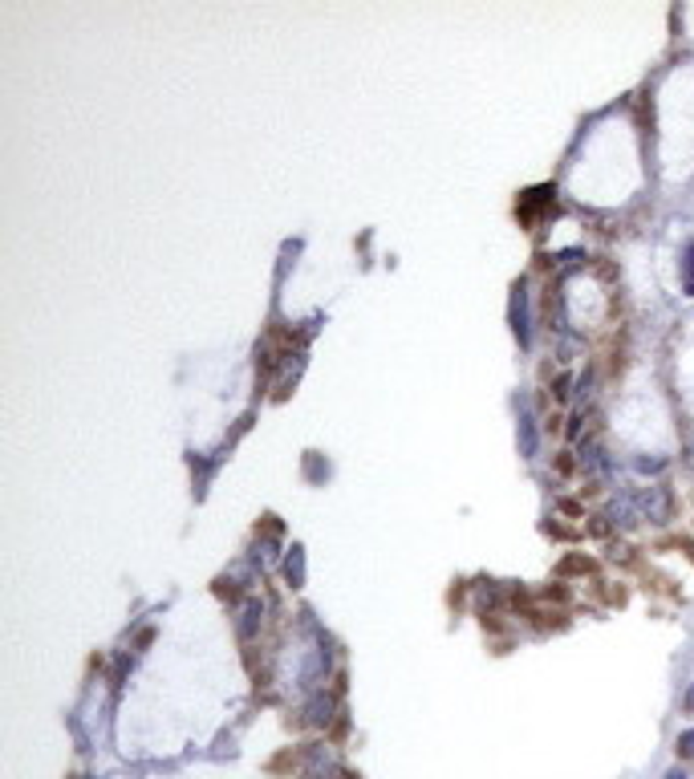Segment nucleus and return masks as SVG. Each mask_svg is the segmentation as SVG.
<instances>
[{"mask_svg":"<svg viewBox=\"0 0 694 779\" xmlns=\"http://www.w3.org/2000/svg\"><path fill=\"white\" fill-rule=\"evenodd\" d=\"M528 289H516V297H511V329H516V337H520V346L528 349L532 346V325H528Z\"/></svg>","mask_w":694,"mask_h":779,"instance_id":"nucleus-2","label":"nucleus"},{"mask_svg":"<svg viewBox=\"0 0 694 779\" xmlns=\"http://www.w3.org/2000/svg\"><path fill=\"white\" fill-rule=\"evenodd\" d=\"M678 755H682V760H694V727L678 735Z\"/></svg>","mask_w":694,"mask_h":779,"instance_id":"nucleus-12","label":"nucleus"},{"mask_svg":"<svg viewBox=\"0 0 694 779\" xmlns=\"http://www.w3.org/2000/svg\"><path fill=\"white\" fill-rule=\"evenodd\" d=\"M629 495L637 503V516L650 519V524H666V519L675 516V495H670L666 483H650V487H637Z\"/></svg>","mask_w":694,"mask_h":779,"instance_id":"nucleus-1","label":"nucleus"},{"mask_svg":"<svg viewBox=\"0 0 694 779\" xmlns=\"http://www.w3.org/2000/svg\"><path fill=\"white\" fill-rule=\"evenodd\" d=\"M256 560H261V565H272V560H277V540L264 536L261 544H256Z\"/></svg>","mask_w":694,"mask_h":779,"instance_id":"nucleus-11","label":"nucleus"},{"mask_svg":"<svg viewBox=\"0 0 694 779\" xmlns=\"http://www.w3.org/2000/svg\"><path fill=\"white\" fill-rule=\"evenodd\" d=\"M682 706H686V711H694V686H690V690L682 694Z\"/></svg>","mask_w":694,"mask_h":779,"instance_id":"nucleus-15","label":"nucleus"},{"mask_svg":"<svg viewBox=\"0 0 694 779\" xmlns=\"http://www.w3.org/2000/svg\"><path fill=\"white\" fill-rule=\"evenodd\" d=\"M285 577H289V585H305V549L300 544H292L289 557H285Z\"/></svg>","mask_w":694,"mask_h":779,"instance_id":"nucleus-5","label":"nucleus"},{"mask_svg":"<svg viewBox=\"0 0 694 779\" xmlns=\"http://www.w3.org/2000/svg\"><path fill=\"white\" fill-rule=\"evenodd\" d=\"M520 455H524V459H532V455H536V418H532L528 406L520 410Z\"/></svg>","mask_w":694,"mask_h":779,"instance_id":"nucleus-4","label":"nucleus"},{"mask_svg":"<svg viewBox=\"0 0 694 779\" xmlns=\"http://www.w3.org/2000/svg\"><path fill=\"white\" fill-rule=\"evenodd\" d=\"M589 568H593V565H589V560L569 557V560H565V565H560V573H589Z\"/></svg>","mask_w":694,"mask_h":779,"instance_id":"nucleus-13","label":"nucleus"},{"mask_svg":"<svg viewBox=\"0 0 694 779\" xmlns=\"http://www.w3.org/2000/svg\"><path fill=\"white\" fill-rule=\"evenodd\" d=\"M634 471H637V475H662V471H666V455H637V459H634Z\"/></svg>","mask_w":694,"mask_h":779,"instance_id":"nucleus-7","label":"nucleus"},{"mask_svg":"<svg viewBox=\"0 0 694 779\" xmlns=\"http://www.w3.org/2000/svg\"><path fill=\"white\" fill-rule=\"evenodd\" d=\"M256 613H261V601H248V605H244V621H240V634L244 637L256 629Z\"/></svg>","mask_w":694,"mask_h":779,"instance_id":"nucleus-10","label":"nucleus"},{"mask_svg":"<svg viewBox=\"0 0 694 779\" xmlns=\"http://www.w3.org/2000/svg\"><path fill=\"white\" fill-rule=\"evenodd\" d=\"M662 779H690V775H686V771H682V767H670V771H666V775H662Z\"/></svg>","mask_w":694,"mask_h":779,"instance_id":"nucleus-14","label":"nucleus"},{"mask_svg":"<svg viewBox=\"0 0 694 779\" xmlns=\"http://www.w3.org/2000/svg\"><path fill=\"white\" fill-rule=\"evenodd\" d=\"M581 467H585L589 475H605L609 471V455L601 451L597 443H589L585 451H581Z\"/></svg>","mask_w":694,"mask_h":779,"instance_id":"nucleus-6","label":"nucleus"},{"mask_svg":"<svg viewBox=\"0 0 694 779\" xmlns=\"http://www.w3.org/2000/svg\"><path fill=\"white\" fill-rule=\"evenodd\" d=\"M305 475L308 479H329V463H321V455H305Z\"/></svg>","mask_w":694,"mask_h":779,"instance_id":"nucleus-8","label":"nucleus"},{"mask_svg":"<svg viewBox=\"0 0 694 779\" xmlns=\"http://www.w3.org/2000/svg\"><path fill=\"white\" fill-rule=\"evenodd\" d=\"M605 519L613 524V528H634L637 519H642V516H637L634 495H629V491H621V495H617V500L605 508Z\"/></svg>","mask_w":694,"mask_h":779,"instance_id":"nucleus-3","label":"nucleus"},{"mask_svg":"<svg viewBox=\"0 0 694 779\" xmlns=\"http://www.w3.org/2000/svg\"><path fill=\"white\" fill-rule=\"evenodd\" d=\"M682 289L694 297V244L686 248V260H682Z\"/></svg>","mask_w":694,"mask_h":779,"instance_id":"nucleus-9","label":"nucleus"},{"mask_svg":"<svg viewBox=\"0 0 694 779\" xmlns=\"http://www.w3.org/2000/svg\"><path fill=\"white\" fill-rule=\"evenodd\" d=\"M686 467H690V471H694V439H690V443H686Z\"/></svg>","mask_w":694,"mask_h":779,"instance_id":"nucleus-16","label":"nucleus"}]
</instances>
